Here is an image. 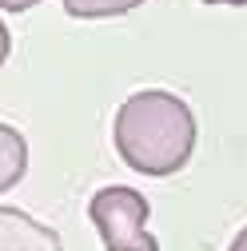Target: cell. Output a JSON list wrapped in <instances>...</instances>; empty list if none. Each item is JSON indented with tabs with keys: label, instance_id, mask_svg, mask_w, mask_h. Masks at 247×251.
<instances>
[{
	"label": "cell",
	"instance_id": "1",
	"mask_svg": "<svg viewBox=\"0 0 247 251\" xmlns=\"http://www.w3.org/2000/svg\"><path fill=\"white\" fill-rule=\"evenodd\" d=\"M112 144L120 160L140 176H175L196 151V112L168 88L132 92L116 108Z\"/></svg>",
	"mask_w": 247,
	"mask_h": 251
},
{
	"label": "cell",
	"instance_id": "2",
	"mask_svg": "<svg viewBox=\"0 0 247 251\" xmlns=\"http://www.w3.org/2000/svg\"><path fill=\"white\" fill-rule=\"evenodd\" d=\"M88 215L104 239V251H160L156 235L148 231L151 203L128 183L100 187L88 203Z\"/></svg>",
	"mask_w": 247,
	"mask_h": 251
},
{
	"label": "cell",
	"instance_id": "3",
	"mask_svg": "<svg viewBox=\"0 0 247 251\" xmlns=\"http://www.w3.org/2000/svg\"><path fill=\"white\" fill-rule=\"evenodd\" d=\"M0 251H64V243L48 224L4 203L0 207Z\"/></svg>",
	"mask_w": 247,
	"mask_h": 251
},
{
	"label": "cell",
	"instance_id": "4",
	"mask_svg": "<svg viewBox=\"0 0 247 251\" xmlns=\"http://www.w3.org/2000/svg\"><path fill=\"white\" fill-rule=\"evenodd\" d=\"M28 168V144L12 124H0V192H12Z\"/></svg>",
	"mask_w": 247,
	"mask_h": 251
},
{
	"label": "cell",
	"instance_id": "5",
	"mask_svg": "<svg viewBox=\"0 0 247 251\" xmlns=\"http://www.w3.org/2000/svg\"><path fill=\"white\" fill-rule=\"evenodd\" d=\"M140 4L144 0H64V12L72 20H104V16H124Z\"/></svg>",
	"mask_w": 247,
	"mask_h": 251
},
{
	"label": "cell",
	"instance_id": "6",
	"mask_svg": "<svg viewBox=\"0 0 247 251\" xmlns=\"http://www.w3.org/2000/svg\"><path fill=\"white\" fill-rule=\"evenodd\" d=\"M32 4H40V0H0V8H4V12H28Z\"/></svg>",
	"mask_w": 247,
	"mask_h": 251
},
{
	"label": "cell",
	"instance_id": "7",
	"mask_svg": "<svg viewBox=\"0 0 247 251\" xmlns=\"http://www.w3.org/2000/svg\"><path fill=\"white\" fill-rule=\"evenodd\" d=\"M227 251H247V227H243V231L231 239V247H227Z\"/></svg>",
	"mask_w": 247,
	"mask_h": 251
},
{
	"label": "cell",
	"instance_id": "8",
	"mask_svg": "<svg viewBox=\"0 0 247 251\" xmlns=\"http://www.w3.org/2000/svg\"><path fill=\"white\" fill-rule=\"evenodd\" d=\"M203 4H235L239 8V4H247V0H203Z\"/></svg>",
	"mask_w": 247,
	"mask_h": 251
}]
</instances>
